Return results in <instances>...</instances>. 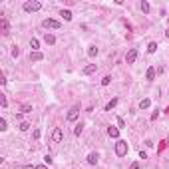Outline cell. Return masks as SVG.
<instances>
[{
	"label": "cell",
	"mask_w": 169,
	"mask_h": 169,
	"mask_svg": "<svg viewBox=\"0 0 169 169\" xmlns=\"http://www.w3.org/2000/svg\"><path fill=\"white\" fill-rule=\"evenodd\" d=\"M115 155L117 157H125L127 155V141L125 139H117V143H115Z\"/></svg>",
	"instance_id": "cell-1"
},
{
	"label": "cell",
	"mask_w": 169,
	"mask_h": 169,
	"mask_svg": "<svg viewBox=\"0 0 169 169\" xmlns=\"http://www.w3.org/2000/svg\"><path fill=\"white\" fill-rule=\"evenodd\" d=\"M40 8H42V2H38V0H32V2L24 4V12H38Z\"/></svg>",
	"instance_id": "cell-2"
},
{
	"label": "cell",
	"mask_w": 169,
	"mask_h": 169,
	"mask_svg": "<svg viewBox=\"0 0 169 169\" xmlns=\"http://www.w3.org/2000/svg\"><path fill=\"white\" fill-rule=\"evenodd\" d=\"M42 26H44L46 30H58L62 24L58 22V20H52V18H46V20H42Z\"/></svg>",
	"instance_id": "cell-3"
},
{
	"label": "cell",
	"mask_w": 169,
	"mask_h": 169,
	"mask_svg": "<svg viewBox=\"0 0 169 169\" xmlns=\"http://www.w3.org/2000/svg\"><path fill=\"white\" fill-rule=\"evenodd\" d=\"M64 139V131H62V127H56L54 131H52V141L54 143H60Z\"/></svg>",
	"instance_id": "cell-4"
},
{
	"label": "cell",
	"mask_w": 169,
	"mask_h": 169,
	"mask_svg": "<svg viewBox=\"0 0 169 169\" xmlns=\"http://www.w3.org/2000/svg\"><path fill=\"white\" fill-rule=\"evenodd\" d=\"M78 115H80V110H78V108H72V110L68 112L66 119H68V122H76V119H78Z\"/></svg>",
	"instance_id": "cell-5"
},
{
	"label": "cell",
	"mask_w": 169,
	"mask_h": 169,
	"mask_svg": "<svg viewBox=\"0 0 169 169\" xmlns=\"http://www.w3.org/2000/svg\"><path fill=\"white\" fill-rule=\"evenodd\" d=\"M135 60H137V50L131 48V50L127 52V56H125V62H127V64H133Z\"/></svg>",
	"instance_id": "cell-6"
},
{
	"label": "cell",
	"mask_w": 169,
	"mask_h": 169,
	"mask_svg": "<svg viewBox=\"0 0 169 169\" xmlns=\"http://www.w3.org/2000/svg\"><path fill=\"white\" fill-rule=\"evenodd\" d=\"M0 28H2V34L6 36V34H10V26H8V20L6 18H2L0 20Z\"/></svg>",
	"instance_id": "cell-7"
},
{
	"label": "cell",
	"mask_w": 169,
	"mask_h": 169,
	"mask_svg": "<svg viewBox=\"0 0 169 169\" xmlns=\"http://www.w3.org/2000/svg\"><path fill=\"white\" fill-rule=\"evenodd\" d=\"M108 135H110V137H113V139H117V137H119V127H108Z\"/></svg>",
	"instance_id": "cell-8"
},
{
	"label": "cell",
	"mask_w": 169,
	"mask_h": 169,
	"mask_svg": "<svg viewBox=\"0 0 169 169\" xmlns=\"http://www.w3.org/2000/svg\"><path fill=\"white\" fill-rule=\"evenodd\" d=\"M30 60H32V62H42V60H44V54H42V52H32V54H30Z\"/></svg>",
	"instance_id": "cell-9"
},
{
	"label": "cell",
	"mask_w": 169,
	"mask_h": 169,
	"mask_svg": "<svg viewBox=\"0 0 169 169\" xmlns=\"http://www.w3.org/2000/svg\"><path fill=\"white\" fill-rule=\"evenodd\" d=\"M153 78H155V68H147L145 80H147V82H153Z\"/></svg>",
	"instance_id": "cell-10"
},
{
	"label": "cell",
	"mask_w": 169,
	"mask_h": 169,
	"mask_svg": "<svg viewBox=\"0 0 169 169\" xmlns=\"http://www.w3.org/2000/svg\"><path fill=\"white\" fill-rule=\"evenodd\" d=\"M98 159H100L98 153H90V155H88V163H90V165H96V163H98Z\"/></svg>",
	"instance_id": "cell-11"
},
{
	"label": "cell",
	"mask_w": 169,
	"mask_h": 169,
	"mask_svg": "<svg viewBox=\"0 0 169 169\" xmlns=\"http://www.w3.org/2000/svg\"><path fill=\"white\" fill-rule=\"evenodd\" d=\"M44 40H46V44H50V46H54V44H56V38H54L52 34H48V32L44 34Z\"/></svg>",
	"instance_id": "cell-12"
},
{
	"label": "cell",
	"mask_w": 169,
	"mask_h": 169,
	"mask_svg": "<svg viewBox=\"0 0 169 169\" xmlns=\"http://www.w3.org/2000/svg\"><path fill=\"white\" fill-rule=\"evenodd\" d=\"M149 105H151V100H149V98H143V100L139 101V108H141V110H147Z\"/></svg>",
	"instance_id": "cell-13"
},
{
	"label": "cell",
	"mask_w": 169,
	"mask_h": 169,
	"mask_svg": "<svg viewBox=\"0 0 169 169\" xmlns=\"http://www.w3.org/2000/svg\"><path fill=\"white\" fill-rule=\"evenodd\" d=\"M115 105H117V98H113L112 101H108V105H105V112H112Z\"/></svg>",
	"instance_id": "cell-14"
},
{
	"label": "cell",
	"mask_w": 169,
	"mask_h": 169,
	"mask_svg": "<svg viewBox=\"0 0 169 169\" xmlns=\"http://www.w3.org/2000/svg\"><path fill=\"white\" fill-rule=\"evenodd\" d=\"M98 52H100V50H98L96 46H90V48H88V56H90V58H96V56H98Z\"/></svg>",
	"instance_id": "cell-15"
},
{
	"label": "cell",
	"mask_w": 169,
	"mask_h": 169,
	"mask_svg": "<svg viewBox=\"0 0 169 169\" xmlns=\"http://www.w3.org/2000/svg\"><path fill=\"white\" fill-rule=\"evenodd\" d=\"M96 70H98V66H96V64H90V66L84 68V74H94Z\"/></svg>",
	"instance_id": "cell-16"
},
{
	"label": "cell",
	"mask_w": 169,
	"mask_h": 169,
	"mask_svg": "<svg viewBox=\"0 0 169 169\" xmlns=\"http://www.w3.org/2000/svg\"><path fill=\"white\" fill-rule=\"evenodd\" d=\"M60 16H64V20H68V22H70V20L74 18V16H72V12H70V10H62V12H60Z\"/></svg>",
	"instance_id": "cell-17"
},
{
	"label": "cell",
	"mask_w": 169,
	"mask_h": 169,
	"mask_svg": "<svg viewBox=\"0 0 169 169\" xmlns=\"http://www.w3.org/2000/svg\"><path fill=\"white\" fill-rule=\"evenodd\" d=\"M30 48H32L34 52H38V48H40V42H38L36 38H32V40H30Z\"/></svg>",
	"instance_id": "cell-18"
},
{
	"label": "cell",
	"mask_w": 169,
	"mask_h": 169,
	"mask_svg": "<svg viewBox=\"0 0 169 169\" xmlns=\"http://www.w3.org/2000/svg\"><path fill=\"white\" fill-rule=\"evenodd\" d=\"M147 52H149V54L157 52V44H155V42H149V44H147Z\"/></svg>",
	"instance_id": "cell-19"
},
{
	"label": "cell",
	"mask_w": 169,
	"mask_h": 169,
	"mask_svg": "<svg viewBox=\"0 0 169 169\" xmlns=\"http://www.w3.org/2000/svg\"><path fill=\"white\" fill-rule=\"evenodd\" d=\"M20 112H22V113H28V112H32V105H30V103H24L22 108H20Z\"/></svg>",
	"instance_id": "cell-20"
},
{
	"label": "cell",
	"mask_w": 169,
	"mask_h": 169,
	"mask_svg": "<svg viewBox=\"0 0 169 169\" xmlns=\"http://www.w3.org/2000/svg\"><path fill=\"white\" fill-rule=\"evenodd\" d=\"M141 12H143V14H147V12H149V2H145V0L141 2Z\"/></svg>",
	"instance_id": "cell-21"
},
{
	"label": "cell",
	"mask_w": 169,
	"mask_h": 169,
	"mask_svg": "<svg viewBox=\"0 0 169 169\" xmlns=\"http://www.w3.org/2000/svg\"><path fill=\"white\" fill-rule=\"evenodd\" d=\"M18 129H20V131H28V129H30V124H28V122H22Z\"/></svg>",
	"instance_id": "cell-22"
},
{
	"label": "cell",
	"mask_w": 169,
	"mask_h": 169,
	"mask_svg": "<svg viewBox=\"0 0 169 169\" xmlns=\"http://www.w3.org/2000/svg\"><path fill=\"white\" fill-rule=\"evenodd\" d=\"M20 56V48L18 46H12V58H18Z\"/></svg>",
	"instance_id": "cell-23"
},
{
	"label": "cell",
	"mask_w": 169,
	"mask_h": 169,
	"mask_svg": "<svg viewBox=\"0 0 169 169\" xmlns=\"http://www.w3.org/2000/svg\"><path fill=\"white\" fill-rule=\"evenodd\" d=\"M110 82H112V76H105L101 80V86H110Z\"/></svg>",
	"instance_id": "cell-24"
},
{
	"label": "cell",
	"mask_w": 169,
	"mask_h": 169,
	"mask_svg": "<svg viewBox=\"0 0 169 169\" xmlns=\"http://www.w3.org/2000/svg\"><path fill=\"white\" fill-rule=\"evenodd\" d=\"M82 129H84V125H82V124H78V125H76V129H74V133H76V135H80V133H82Z\"/></svg>",
	"instance_id": "cell-25"
},
{
	"label": "cell",
	"mask_w": 169,
	"mask_h": 169,
	"mask_svg": "<svg viewBox=\"0 0 169 169\" xmlns=\"http://www.w3.org/2000/svg\"><path fill=\"white\" fill-rule=\"evenodd\" d=\"M0 129H2V131H6V119H4V117L0 119Z\"/></svg>",
	"instance_id": "cell-26"
},
{
	"label": "cell",
	"mask_w": 169,
	"mask_h": 169,
	"mask_svg": "<svg viewBox=\"0 0 169 169\" xmlns=\"http://www.w3.org/2000/svg\"><path fill=\"white\" fill-rule=\"evenodd\" d=\"M117 125H119V127H125V122H124V117H117Z\"/></svg>",
	"instance_id": "cell-27"
},
{
	"label": "cell",
	"mask_w": 169,
	"mask_h": 169,
	"mask_svg": "<svg viewBox=\"0 0 169 169\" xmlns=\"http://www.w3.org/2000/svg\"><path fill=\"white\" fill-rule=\"evenodd\" d=\"M0 103H2V108H6V103H8V101H6V96H2V98H0Z\"/></svg>",
	"instance_id": "cell-28"
},
{
	"label": "cell",
	"mask_w": 169,
	"mask_h": 169,
	"mask_svg": "<svg viewBox=\"0 0 169 169\" xmlns=\"http://www.w3.org/2000/svg\"><path fill=\"white\" fill-rule=\"evenodd\" d=\"M32 135H34V139H38V137H40V129H34Z\"/></svg>",
	"instance_id": "cell-29"
},
{
	"label": "cell",
	"mask_w": 169,
	"mask_h": 169,
	"mask_svg": "<svg viewBox=\"0 0 169 169\" xmlns=\"http://www.w3.org/2000/svg\"><path fill=\"white\" fill-rule=\"evenodd\" d=\"M129 169H139V163H137V161H135V163H131V167Z\"/></svg>",
	"instance_id": "cell-30"
},
{
	"label": "cell",
	"mask_w": 169,
	"mask_h": 169,
	"mask_svg": "<svg viewBox=\"0 0 169 169\" xmlns=\"http://www.w3.org/2000/svg\"><path fill=\"white\" fill-rule=\"evenodd\" d=\"M36 169H48L46 165H36Z\"/></svg>",
	"instance_id": "cell-31"
},
{
	"label": "cell",
	"mask_w": 169,
	"mask_h": 169,
	"mask_svg": "<svg viewBox=\"0 0 169 169\" xmlns=\"http://www.w3.org/2000/svg\"><path fill=\"white\" fill-rule=\"evenodd\" d=\"M22 169H36V167H32V165H24Z\"/></svg>",
	"instance_id": "cell-32"
},
{
	"label": "cell",
	"mask_w": 169,
	"mask_h": 169,
	"mask_svg": "<svg viewBox=\"0 0 169 169\" xmlns=\"http://www.w3.org/2000/svg\"><path fill=\"white\" fill-rule=\"evenodd\" d=\"M165 36H167V38H169V28H167V30H165Z\"/></svg>",
	"instance_id": "cell-33"
},
{
	"label": "cell",
	"mask_w": 169,
	"mask_h": 169,
	"mask_svg": "<svg viewBox=\"0 0 169 169\" xmlns=\"http://www.w3.org/2000/svg\"><path fill=\"white\" fill-rule=\"evenodd\" d=\"M167 145H169V137H167Z\"/></svg>",
	"instance_id": "cell-34"
},
{
	"label": "cell",
	"mask_w": 169,
	"mask_h": 169,
	"mask_svg": "<svg viewBox=\"0 0 169 169\" xmlns=\"http://www.w3.org/2000/svg\"><path fill=\"white\" fill-rule=\"evenodd\" d=\"M167 20H169V18H167Z\"/></svg>",
	"instance_id": "cell-35"
}]
</instances>
